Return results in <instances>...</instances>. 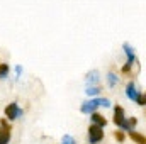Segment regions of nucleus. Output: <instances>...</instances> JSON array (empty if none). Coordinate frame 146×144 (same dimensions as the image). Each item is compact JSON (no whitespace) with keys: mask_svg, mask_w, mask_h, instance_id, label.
Instances as JSON below:
<instances>
[{"mask_svg":"<svg viewBox=\"0 0 146 144\" xmlns=\"http://www.w3.org/2000/svg\"><path fill=\"white\" fill-rule=\"evenodd\" d=\"M99 107H110V100L109 98H92L82 104L80 112L82 114H94Z\"/></svg>","mask_w":146,"mask_h":144,"instance_id":"f257e3e1","label":"nucleus"},{"mask_svg":"<svg viewBox=\"0 0 146 144\" xmlns=\"http://www.w3.org/2000/svg\"><path fill=\"white\" fill-rule=\"evenodd\" d=\"M100 92H102V88H100V87H87V90H85V93H87V95H92V97L99 95Z\"/></svg>","mask_w":146,"mask_h":144,"instance_id":"9b49d317","label":"nucleus"},{"mask_svg":"<svg viewBox=\"0 0 146 144\" xmlns=\"http://www.w3.org/2000/svg\"><path fill=\"white\" fill-rule=\"evenodd\" d=\"M61 144H76V141L73 139L70 134H65V136H63V139H61Z\"/></svg>","mask_w":146,"mask_h":144,"instance_id":"4468645a","label":"nucleus"},{"mask_svg":"<svg viewBox=\"0 0 146 144\" xmlns=\"http://www.w3.org/2000/svg\"><path fill=\"white\" fill-rule=\"evenodd\" d=\"M139 105H146V93L141 95V100H139Z\"/></svg>","mask_w":146,"mask_h":144,"instance_id":"dca6fc26","label":"nucleus"},{"mask_svg":"<svg viewBox=\"0 0 146 144\" xmlns=\"http://www.w3.org/2000/svg\"><path fill=\"white\" fill-rule=\"evenodd\" d=\"M9 75V65L7 63H0V78H5Z\"/></svg>","mask_w":146,"mask_h":144,"instance_id":"ddd939ff","label":"nucleus"},{"mask_svg":"<svg viewBox=\"0 0 146 144\" xmlns=\"http://www.w3.org/2000/svg\"><path fill=\"white\" fill-rule=\"evenodd\" d=\"M124 122H126L124 108L121 107V105H115V107H114V124H115L117 127H122V126H124Z\"/></svg>","mask_w":146,"mask_h":144,"instance_id":"0eeeda50","label":"nucleus"},{"mask_svg":"<svg viewBox=\"0 0 146 144\" xmlns=\"http://www.w3.org/2000/svg\"><path fill=\"white\" fill-rule=\"evenodd\" d=\"M90 119H92V120H94V124H95V126H99V127H106V124H107L106 117H104V115H100V114H97V112L90 114Z\"/></svg>","mask_w":146,"mask_h":144,"instance_id":"1a4fd4ad","label":"nucleus"},{"mask_svg":"<svg viewBox=\"0 0 146 144\" xmlns=\"http://www.w3.org/2000/svg\"><path fill=\"white\" fill-rule=\"evenodd\" d=\"M117 81H119V78H117V76H115L112 71H110L109 75H107V83H109V87H110V88H114V87L117 85Z\"/></svg>","mask_w":146,"mask_h":144,"instance_id":"f8f14e48","label":"nucleus"},{"mask_svg":"<svg viewBox=\"0 0 146 144\" xmlns=\"http://www.w3.org/2000/svg\"><path fill=\"white\" fill-rule=\"evenodd\" d=\"M114 137H115V141H119V143H122V141L126 139L124 132H121V131H115V132H114Z\"/></svg>","mask_w":146,"mask_h":144,"instance_id":"2eb2a0df","label":"nucleus"},{"mask_svg":"<svg viewBox=\"0 0 146 144\" xmlns=\"http://www.w3.org/2000/svg\"><path fill=\"white\" fill-rule=\"evenodd\" d=\"M126 97H127L129 100H133V102L139 104V100H141V92H138V88H136V83H134V81H129V83L126 85Z\"/></svg>","mask_w":146,"mask_h":144,"instance_id":"39448f33","label":"nucleus"},{"mask_svg":"<svg viewBox=\"0 0 146 144\" xmlns=\"http://www.w3.org/2000/svg\"><path fill=\"white\" fill-rule=\"evenodd\" d=\"M122 49H124V53H126V56H127V61H126V65L122 66L121 71L124 73V75H127V73L131 71L133 65L136 63V54H134V48H133L129 42H124V44H122Z\"/></svg>","mask_w":146,"mask_h":144,"instance_id":"f03ea898","label":"nucleus"},{"mask_svg":"<svg viewBox=\"0 0 146 144\" xmlns=\"http://www.w3.org/2000/svg\"><path fill=\"white\" fill-rule=\"evenodd\" d=\"M104 139V129L99 126H90L88 127V143L90 144H99Z\"/></svg>","mask_w":146,"mask_h":144,"instance_id":"7ed1b4c3","label":"nucleus"},{"mask_svg":"<svg viewBox=\"0 0 146 144\" xmlns=\"http://www.w3.org/2000/svg\"><path fill=\"white\" fill-rule=\"evenodd\" d=\"M21 114H22V110L19 108V105H17L15 102L9 104V105L5 107V117H7L9 120H14V119H17Z\"/></svg>","mask_w":146,"mask_h":144,"instance_id":"423d86ee","label":"nucleus"},{"mask_svg":"<svg viewBox=\"0 0 146 144\" xmlns=\"http://www.w3.org/2000/svg\"><path fill=\"white\" fill-rule=\"evenodd\" d=\"M10 141V124L7 119H0V144H9Z\"/></svg>","mask_w":146,"mask_h":144,"instance_id":"20e7f679","label":"nucleus"},{"mask_svg":"<svg viewBox=\"0 0 146 144\" xmlns=\"http://www.w3.org/2000/svg\"><path fill=\"white\" fill-rule=\"evenodd\" d=\"M85 80H87L88 87H95V85L99 83V80H100V73H99V70H92V71H88L87 75H85Z\"/></svg>","mask_w":146,"mask_h":144,"instance_id":"6e6552de","label":"nucleus"},{"mask_svg":"<svg viewBox=\"0 0 146 144\" xmlns=\"http://www.w3.org/2000/svg\"><path fill=\"white\" fill-rule=\"evenodd\" d=\"M129 136H131V139H133L136 144H145L146 143V137L143 136V134L136 132V131H131V132H129Z\"/></svg>","mask_w":146,"mask_h":144,"instance_id":"9d476101","label":"nucleus"},{"mask_svg":"<svg viewBox=\"0 0 146 144\" xmlns=\"http://www.w3.org/2000/svg\"><path fill=\"white\" fill-rule=\"evenodd\" d=\"M21 73H22V68H21V66H17V68H15V75H17V78L21 76Z\"/></svg>","mask_w":146,"mask_h":144,"instance_id":"f3484780","label":"nucleus"},{"mask_svg":"<svg viewBox=\"0 0 146 144\" xmlns=\"http://www.w3.org/2000/svg\"><path fill=\"white\" fill-rule=\"evenodd\" d=\"M145 144H146V143H145Z\"/></svg>","mask_w":146,"mask_h":144,"instance_id":"a211bd4d","label":"nucleus"}]
</instances>
